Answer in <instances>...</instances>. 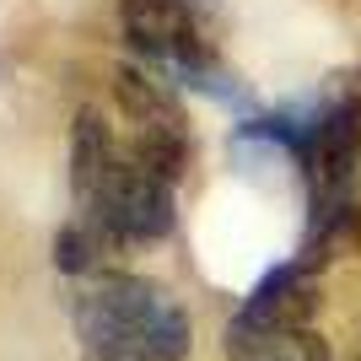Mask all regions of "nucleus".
<instances>
[{"instance_id": "1", "label": "nucleus", "mask_w": 361, "mask_h": 361, "mask_svg": "<svg viewBox=\"0 0 361 361\" xmlns=\"http://www.w3.org/2000/svg\"><path fill=\"white\" fill-rule=\"evenodd\" d=\"M75 340L87 361H183L189 313L140 275H97L75 297Z\"/></svg>"}, {"instance_id": "7", "label": "nucleus", "mask_w": 361, "mask_h": 361, "mask_svg": "<svg viewBox=\"0 0 361 361\" xmlns=\"http://www.w3.org/2000/svg\"><path fill=\"white\" fill-rule=\"evenodd\" d=\"M226 361H329L313 329H226Z\"/></svg>"}, {"instance_id": "6", "label": "nucleus", "mask_w": 361, "mask_h": 361, "mask_svg": "<svg viewBox=\"0 0 361 361\" xmlns=\"http://www.w3.org/2000/svg\"><path fill=\"white\" fill-rule=\"evenodd\" d=\"M318 307V286L307 264H281L275 275H264L238 307V329H307V318Z\"/></svg>"}, {"instance_id": "5", "label": "nucleus", "mask_w": 361, "mask_h": 361, "mask_svg": "<svg viewBox=\"0 0 361 361\" xmlns=\"http://www.w3.org/2000/svg\"><path fill=\"white\" fill-rule=\"evenodd\" d=\"M114 92H119V108L130 119V157L146 162L157 178L178 183L189 173V162H195V135H189V119H183L178 97L140 71H119Z\"/></svg>"}, {"instance_id": "4", "label": "nucleus", "mask_w": 361, "mask_h": 361, "mask_svg": "<svg viewBox=\"0 0 361 361\" xmlns=\"http://www.w3.org/2000/svg\"><path fill=\"white\" fill-rule=\"evenodd\" d=\"M297 157L313 189V216L361 205V97H334L313 124H302Z\"/></svg>"}, {"instance_id": "2", "label": "nucleus", "mask_w": 361, "mask_h": 361, "mask_svg": "<svg viewBox=\"0 0 361 361\" xmlns=\"http://www.w3.org/2000/svg\"><path fill=\"white\" fill-rule=\"evenodd\" d=\"M119 22L146 60L211 87L205 75L216 71V44H221L216 0H119Z\"/></svg>"}, {"instance_id": "3", "label": "nucleus", "mask_w": 361, "mask_h": 361, "mask_svg": "<svg viewBox=\"0 0 361 361\" xmlns=\"http://www.w3.org/2000/svg\"><path fill=\"white\" fill-rule=\"evenodd\" d=\"M75 205L114 243H151V238L173 232V183L157 178L130 151H119L103 178L92 183L87 195H75Z\"/></svg>"}, {"instance_id": "8", "label": "nucleus", "mask_w": 361, "mask_h": 361, "mask_svg": "<svg viewBox=\"0 0 361 361\" xmlns=\"http://www.w3.org/2000/svg\"><path fill=\"white\" fill-rule=\"evenodd\" d=\"M108 243H114V238H108L103 226H92L87 216H75L60 238H54V264H60L65 275H87V270L103 264V248H108Z\"/></svg>"}]
</instances>
